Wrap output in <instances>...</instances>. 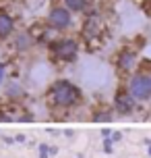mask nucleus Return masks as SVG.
Masks as SVG:
<instances>
[{
    "instance_id": "obj_1",
    "label": "nucleus",
    "mask_w": 151,
    "mask_h": 158,
    "mask_svg": "<svg viewBox=\"0 0 151 158\" xmlns=\"http://www.w3.org/2000/svg\"><path fill=\"white\" fill-rule=\"evenodd\" d=\"M44 98L52 114H68L83 104V92L68 79H56Z\"/></svg>"
},
{
    "instance_id": "obj_2",
    "label": "nucleus",
    "mask_w": 151,
    "mask_h": 158,
    "mask_svg": "<svg viewBox=\"0 0 151 158\" xmlns=\"http://www.w3.org/2000/svg\"><path fill=\"white\" fill-rule=\"evenodd\" d=\"M124 87L139 104L151 102V60L139 63L135 73L124 79Z\"/></svg>"
},
{
    "instance_id": "obj_3",
    "label": "nucleus",
    "mask_w": 151,
    "mask_h": 158,
    "mask_svg": "<svg viewBox=\"0 0 151 158\" xmlns=\"http://www.w3.org/2000/svg\"><path fill=\"white\" fill-rule=\"evenodd\" d=\"M81 50V40L75 38V35H56L52 38V42L48 44V54L50 60L56 64H71L77 60Z\"/></svg>"
},
{
    "instance_id": "obj_4",
    "label": "nucleus",
    "mask_w": 151,
    "mask_h": 158,
    "mask_svg": "<svg viewBox=\"0 0 151 158\" xmlns=\"http://www.w3.org/2000/svg\"><path fill=\"white\" fill-rule=\"evenodd\" d=\"M103 35H106V19L97 8H89L81 25V42L93 48L103 42Z\"/></svg>"
},
{
    "instance_id": "obj_5",
    "label": "nucleus",
    "mask_w": 151,
    "mask_h": 158,
    "mask_svg": "<svg viewBox=\"0 0 151 158\" xmlns=\"http://www.w3.org/2000/svg\"><path fill=\"white\" fill-rule=\"evenodd\" d=\"M44 23L48 25L54 33L62 35V33H68L72 27H75V15L64 6L62 2H54V4L50 6Z\"/></svg>"
},
{
    "instance_id": "obj_6",
    "label": "nucleus",
    "mask_w": 151,
    "mask_h": 158,
    "mask_svg": "<svg viewBox=\"0 0 151 158\" xmlns=\"http://www.w3.org/2000/svg\"><path fill=\"white\" fill-rule=\"evenodd\" d=\"M139 50L133 46H124L120 48L118 52H116V56H114V67H116V71H118L120 77L126 79L130 73L137 71V67H139Z\"/></svg>"
},
{
    "instance_id": "obj_7",
    "label": "nucleus",
    "mask_w": 151,
    "mask_h": 158,
    "mask_svg": "<svg viewBox=\"0 0 151 158\" xmlns=\"http://www.w3.org/2000/svg\"><path fill=\"white\" fill-rule=\"evenodd\" d=\"M137 108H139V102L128 94V89L124 87V83H122V85L116 89V94H114L112 110L116 112V114H120V117H128V114H133Z\"/></svg>"
},
{
    "instance_id": "obj_8",
    "label": "nucleus",
    "mask_w": 151,
    "mask_h": 158,
    "mask_svg": "<svg viewBox=\"0 0 151 158\" xmlns=\"http://www.w3.org/2000/svg\"><path fill=\"white\" fill-rule=\"evenodd\" d=\"M10 50L15 52V54H27V52H31L33 46L37 44V40L33 35L31 29H21V31H17L13 38H10Z\"/></svg>"
},
{
    "instance_id": "obj_9",
    "label": "nucleus",
    "mask_w": 151,
    "mask_h": 158,
    "mask_svg": "<svg viewBox=\"0 0 151 158\" xmlns=\"http://www.w3.org/2000/svg\"><path fill=\"white\" fill-rule=\"evenodd\" d=\"M17 33V19L15 15L0 6V46L10 42V38Z\"/></svg>"
},
{
    "instance_id": "obj_10",
    "label": "nucleus",
    "mask_w": 151,
    "mask_h": 158,
    "mask_svg": "<svg viewBox=\"0 0 151 158\" xmlns=\"http://www.w3.org/2000/svg\"><path fill=\"white\" fill-rule=\"evenodd\" d=\"M62 4L72 15H85L89 8H91V0H62Z\"/></svg>"
},
{
    "instance_id": "obj_11",
    "label": "nucleus",
    "mask_w": 151,
    "mask_h": 158,
    "mask_svg": "<svg viewBox=\"0 0 151 158\" xmlns=\"http://www.w3.org/2000/svg\"><path fill=\"white\" fill-rule=\"evenodd\" d=\"M6 96L8 98H13V100H19V98H23L25 92H23V87L19 85V83H10V85L6 87Z\"/></svg>"
},
{
    "instance_id": "obj_12",
    "label": "nucleus",
    "mask_w": 151,
    "mask_h": 158,
    "mask_svg": "<svg viewBox=\"0 0 151 158\" xmlns=\"http://www.w3.org/2000/svg\"><path fill=\"white\" fill-rule=\"evenodd\" d=\"M4 83V64L0 63V85Z\"/></svg>"
},
{
    "instance_id": "obj_13",
    "label": "nucleus",
    "mask_w": 151,
    "mask_h": 158,
    "mask_svg": "<svg viewBox=\"0 0 151 158\" xmlns=\"http://www.w3.org/2000/svg\"><path fill=\"white\" fill-rule=\"evenodd\" d=\"M149 154H151V148H149Z\"/></svg>"
},
{
    "instance_id": "obj_14",
    "label": "nucleus",
    "mask_w": 151,
    "mask_h": 158,
    "mask_svg": "<svg viewBox=\"0 0 151 158\" xmlns=\"http://www.w3.org/2000/svg\"><path fill=\"white\" fill-rule=\"evenodd\" d=\"M143 2H147V0H143Z\"/></svg>"
}]
</instances>
